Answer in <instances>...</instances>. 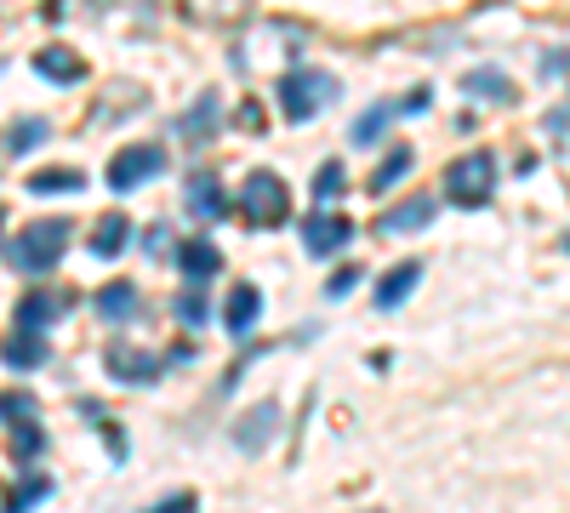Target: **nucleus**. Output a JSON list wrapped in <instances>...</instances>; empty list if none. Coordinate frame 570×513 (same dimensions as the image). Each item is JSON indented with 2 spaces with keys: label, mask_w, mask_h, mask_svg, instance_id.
Masks as SVG:
<instances>
[{
  "label": "nucleus",
  "mask_w": 570,
  "mask_h": 513,
  "mask_svg": "<svg viewBox=\"0 0 570 513\" xmlns=\"http://www.w3.org/2000/svg\"><path fill=\"white\" fill-rule=\"evenodd\" d=\"M69 235H75V223H69V217H40V223H29V228H18V235H12L7 263L23 268V274H46V268H58V263H63Z\"/></svg>",
  "instance_id": "obj_1"
},
{
  "label": "nucleus",
  "mask_w": 570,
  "mask_h": 513,
  "mask_svg": "<svg viewBox=\"0 0 570 513\" xmlns=\"http://www.w3.org/2000/svg\"><path fill=\"white\" fill-rule=\"evenodd\" d=\"M337 80L331 75H320V69H308V63H297V69H285L279 75V109H285V120H314L320 115V103H337Z\"/></svg>",
  "instance_id": "obj_2"
},
{
  "label": "nucleus",
  "mask_w": 570,
  "mask_h": 513,
  "mask_svg": "<svg viewBox=\"0 0 570 513\" xmlns=\"http://www.w3.org/2000/svg\"><path fill=\"white\" fill-rule=\"evenodd\" d=\"M445 195H451V206H462V211L491 206V195H497V155L473 149V155L451 160V171H445Z\"/></svg>",
  "instance_id": "obj_3"
},
{
  "label": "nucleus",
  "mask_w": 570,
  "mask_h": 513,
  "mask_svg": "<svg viewBox=\"0 0 570 513\" xmlns=\"http://www.w3.org/2000/svg\"><path fill=\"white\" fill-rule=\"evenodd\" d=\"M234 211H240L252 228H279L285 217H292V189H285V177H274V171H252L240 182Z\"/></svg>",
  "instance_id": "obj_4"
},
{
  "label": "nucleus",
  "mask_w": 570,
  "mask_h": 513,
  "mask_svg": "<svg viewBox=\"0 0 570 513\" xmlns=\"http://www.w3.org/2000/svg\"><path fill=\"white\" fill-rule=\"evenodd\" d=\"M160 171H166V149L131 144V149H120V155L109 160V189H115V195H131V189H142V182H155Z\"/></svg>",
  "instance_id": "obj_5"
},
{
  "label": "nucleus",
  "mask_w": 570,
  "mask_h": 513,
  "mask_svg": "<svg viewBox=\"0 0 570 513\" xmlns=\"http://www.w3.org/2000/svg\"><path fill=\"white\" fill-rule=\"evenodd\" d=\"M354 240V223L331 206H314V217H303V246L308 257H337L343 246Z\"/></svg>",
  "instance_id": "obj_6"
},
{
  "label": "nucleus",
  "mask_w": 570,
  "mask_h": 513,
  "mask_svg": "<svg viewBox=\"0 0 570 513\" xmlns=\"http://www.w3.org/2000/svg\"><path fill=\"white\" fill-rule=\"evenodd\" d=\"M279 405L274 399H263V405H252L240 423H234V451H246V456H257V451H268L274 445V434H279Z\"/></svg>",
  "instance_id": "obj_7"
},
{
  "label": "nucleus",
  "mask_w": 570,
  "mask_h": 513,
  "mask_svg": "<svg viewBox=\"0 0 570 513\" xmlns=\"http://www.w3.org/2000/svg\"><path fill=\"white\" fill-rule=\"evenodd\" d=\"M104 365H109V377L115 383H155L160 371H166V359H155V354H142V348H131V343H109V354H104Z\"/></svg>",
  "instance_id": "obj_8"
},
{
  "label": "nucleus",
  "mask_w": 570,
  "mask_h": 513,
  "mask_svg": "<svg viewBox=\"0 0 570 513\" xmlns=\"http://www.w3.org/2000/svg\"><path fill=\"white\" fill-rule=\"evenodd\" d=\"M183 200H188V211L195 217H206V223H217V217H228V195H223V182H217V171H188V182H183Z\"/></svg>",
  "instance_id": "obj_9"
},
{
  "label": "nucleus",
  "mask_w": 570,
  "mask_h": 513,
  "mask_svg": "<svg viewBox=\"0 0 570 513\" xmlns=\"http://www.w3.org/2000/svg\"><path fill=\"white\" fill-rule=\"evenodd\" d=\"M257 314H263V292L252 286V279H240V286L228 292V303H223V325H228V337H246L252 325H257Z\"/></svg>",
  "instance_id": "obj_10"
},
{
  "label": "nucleus",
  "mask_w": 570,
  "mask_h": 513,
  "mask_svg": "<svg viewBox=\"0 0 570 513\" xmlns=\"http://www.w3.org/2000/svg\"><path fill=\"white\" fill-rule=\"evenodd\" d=\"M440 217V200H428V195H411L405 206H394L383 223H376V235H416V228H428Z\"/></svg>",
  "instance_id": "obj_11"
},
{
  "label": "nucleus",
  "mask_w": 570,
  "mask_h": 513,
  "mask_svg": "<svg viewBox=\"0 0 570 513\" xmlns=\"http://www.w3.org/2000/svg\"><path fill=\"white\" fill-rule=\"evenodd\" d=\"M63 314H69V297L63 292H29L18 303V325H23V332H46V325H58Z\"/></svg>",
  "instance_id": "obj_12"
},
{
  "label": "nucleus",
  "mask_w": 570,
  "mask_h": 513,
  "mask_svg": "<svg viewBox=\"0 0 570 513\" xmlns=\"http://www.w3.org/2000/svg\"><path fill=\"white\" fill-rule=\"evenodd\" d=\"M35 75L40 80H58V86H80L86 80V63H80V52H69V46H46V52L35 58Z\"/></svg>",
  "instance_id": "obj_13"
},
{
  "label": "nucleus",
  "mask_w": 570,
  "mask_h": 513,
  "mask_svg": "<svg viewBox=\"0 0 570 513\" xmlns=\"http://www.w3.org/2000/svg\"><path fill=\"white\" fill-rule=\"evenodd\" d=\"M0 365H12V371H35V365H46V332H18L0 343Z\"/></svg>",
  "instance_id": "obj_14"
},
{
  "label": "nucleus",
  "mask_w": 570,
  "mask_h": 513,
  "mask_svg": "<svg viewBox=\"0 0 570 513\" xmlns=\"http://www.w3.org/2000/svg\"><path fill=\"white\" fill-rule=\"evenodd\" d=\"M416 279H422V263L411 257V263H394L383 279H376V308H400L411 292H416Z\"/></svg>",
  "instance_id": "obj_15"
},
{
  "label": "nucleus",
  "mask_w": 570,
  "mask_h": 513,
  "mask_svg": "<svg viewBox=\"0 0 570 513\" xmlns=\"http://www.w3.org/2000/svg\"><path fill=\"white\" fill-rule=\"evenodd\" d=\"M217 120H223V98H217V91H200V103L188 109V120H177L183 144H200V137H212V131H217Z\"/></svg>",
  "instance_id": "obj_16"
},
{
  "label": "nucleus",
  "mask_w": 570,
  "mask_h": 513,
  "mask_svg": "<svg viewBox=\"0 0 570 513\" xmlns=\"http://www.w3.org/2000/svg\"><path fill=\"white\" fill-rule=\"evenodd\" d=\"M126 240H131V217H126V211H109L98 228H91V257L109 263V257L126 251Z\"/></svg>",
  "instance_id": "obj_17"
},
{
  "label": "nucleus",
  "mask_w": 570,
  "mask_h": 513,
  "mask_svg": "<svg viewBox=\"0 0 570 513\" xmlns=\"http://www.w3.org/2000/svg\"><path fill=\"white\" fill-rule=\"evenodd\" d=\"M177 268H183L188 279H212V274L223 268V251H217L212 240H183V246H177Z\"/></svg>",
  "instance_id": "obj_18"
},
{
  "label": "nucleus",
  "mask_w": 570,
  "mask_h": 513,
  "mask_svg": "<svg viewBox=\"0 0 570 513\" xmlns=\"http://www.w3.org/2000/svg\"><path fill=\"white\" fill-rule=\"evenodd\" d=\"M46 137H52V126H46L40 115H29V120H12V126H7V144H0V149H7V155L18 160V155H29V149H40V144H46Z\"/></svg>",
  "instance_id": "obj_19"
},
{
  "label": "nucleus",
  "mask_w": 570,
  "mask_h": 513,
  "mask_svg": "<svg viewBox=\"0 0 570 513\" xmlns=\"http://www.w3.org/2000/svg\"><path fill=\"white\" fill-rule=\"evenodd\" d=\"M7 440H12V456H18V462H35V456L46 451L40 416H18V423H7Z\"/></svg>",
  "instance_id": "obj_20"
},
{
  "label": "nucleus",
  "mask_w": 570,
  "mask_h": 513,
  "mask_svg": "<svg viewBox=\"0 0 570 513\" xmlns=\"http://www.w3.org/2000/svg\"><path fill=\"white\" fill-rule=\"evenodd\" d=\"M462 91H473V98L513 103V80H508L502 69H468V75H462Z\"/></svg>",
  "instance_id": "obj_21"
},
{
  "label": "nucleus",
  "mask_w": 570,
  "mask_h": 513,
  "mask_svg": "<svg viewBox=\"0 0 570 513\" xmlns=\"http://www.w3.org/2000/svg\"><path fill=\"white\" fill-rule=\"evenodd\" d=\"M98 314H104L109 325L131 319V314H137V286H126V279H115V286H104V292H98Z\"/></svg>",
  "instance_id": "obj_22"
},
{
  "label": "nucleus",
  "mask_w": 570,
  "mask_h": 513,
  "mask_svg": "<svg viewBox=\"0 0 570 513\" xmlns=\"http://www.w3.org/2000/svg\"><path fill=\"white\" fill-rule=\"evenodd\" d=\"M411 166H416V155H411V149H389V160L376 166V177H371V195H389V189H394V182H400Z\"/></svg>",
  "instance_id": "obj_23"
},
{
  "label": "nucleus",
  "mask_w": 570,
  "mask_h": 513,
  "mask_svg": "<svg viewBox=\"0 0 570 513\" xmlns=\"http://www.w3.org/2000/svg\"><path fill=\"white\" fill-rule=\"evenodd\" d=\"M46 496H52V480H46V474H29V480H18V491L7 496V507H0V513H29V507L46 502Z\"/></svg>",
  "instance_id": "obj_24"
},
{
  "label": "nucleus",
  "mask_w": 570,
  "mask_h": 513,
  "mask_svg": "<svg viewBox=\"0 0 570 513\" xmlns=\"http://www.w3.org/2000/svg\"><path fill=\"white\" fill-rule=\"evenodd\" d=\"M394 120H400V115H394V103H376L371 115H360V120H354V131H348V137H354V144H376V137H383Z\"/></svg>",
  "instance_id": "obj_25"
},
{
  "label": "nucleus",
  "mask_w": 570,
  "mask_h": 513,
  "mask_svg": "<svg viewBox=\"0 0 570 513\" xmlns=\"http://www.w3.org/2000/svg\"><path fill=\"white\" fill-rule=\"evenodd\" d=\"M80 182H86L80 171H35L29 177V195H75Z\"/></svg>",
  "instance_id": "obj_26"
},
{
  "label": "nucleus",
  "mask_w": 570,
  "mask_h": 513,
  "mask_svg": "<svg viewBox=\"0 0 570 513\" xmlns=\"http://www.w3.org/2000/svg\"><path fill=\"white\" fill-rule=\"evenodd\" d=\"M337 195H343V160H325L314 171V206H331Z\"/></svg>",
  "instance_id": "obj_27"
},
{
  "label": "nucleus",
  "mask_w": 570,
  "mask_h": 513,
  "mask_svg": "<svg viewBox=\"0 0 570 513\" xmlns=\"http://www.w3.org/2000/svg\"><path fill=\"white\" fill-rule=\"evenodd\" d=\"M206 314H212V303H206L200 286H188V292L177 297V319H183V325H206Z\"/></svg>",
  "instance_id": "obj_28"
},
{
  "label": "nucleus",
  "mask_w": 570,
  "mask_h": 513,
  "mask_svg": "<svg viewBox=\"0 0 570 513\" xmlns=\"http://www.w3.org/2000/svg\"><path fill=\"white\" fill-rule=\"evenodd\" d=\"M142 513H200V496L195 491H171V496H160L155 507H142Z\"/></svg>",
  "instance_id": "obj_29"
},
{
  "label": "nucleus",
  "mask_w": 570,
  "mask_h": 513,
  "mask_svg": "<svg viewBox=\"0 0 570 513\" xmlns=\"http://www.w3.org/2000/svg\"><path fill=\"white\" fill-rule=\"evenodd\" d=\"M18 416H35V399L29 394H0V428L18 423Z\"/></svg>",
  "instance_id": "obj_30"
},
{
  "label": "nucleus",
  "mask_w": 570,
  "mask_h": 513,
  "mask_svg": "<svg viewBox=\"0 0 570 513\" xmlns=\"http://www.w3.org/2000/svg\"><path fill=\"white\" fill-rule=\"evenodd\" d=\"M360 279H365L360 268H337V274H331V286H325V297H348V292L360 286Z\"/></svg>",
  "instance_id": "obj_31"
},
{
  "label": "nucleus",
  "mask_w": 570,
  "mask_h": 513,
  "mask_svg": "<svg viewBox=\"0 0 570 513\" xmlns=\"http://www.w3.org/2000/svg\"><path fill=\"white\" fill-rule=\"evenodd\" d=\"M559 75H564V52H548L542 58V80H559Z\"/></svg>",
  "instance_id": "obj_32"
},
{
  "label": "nucleus",
  "mask_w": 570,
  "mask_h": 513,
  "mask_svg": "<svg viewBox=\"0 0 570 513\" xmlns=\"http://www.w3.org/2000/svg\"><path fill=\"white\" fill-rule=\"evenodd\" d=\"M160 251H166V228L155 223V228H149V257H160Z\"/></svg>",
  "instance_id": "obj_33"
}]
</instances>
